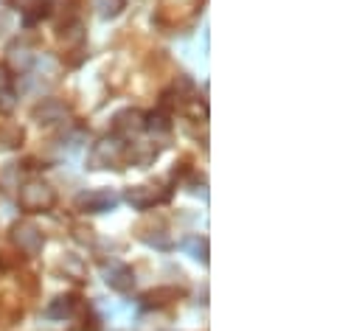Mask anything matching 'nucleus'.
I'll return each mask as SVG.
<instances>
[{
  "label": "nucleus",
  "mask_w": 362,
  "mask_h": 331,
  "mask_svg": "<svg viewBox=\"0 0 362 331\" xmlns=\"http://www.w3.org/2000/svg\"><path fill=\"white\" fill-rule=\"evenodd\" d=\"M140 126H143V124H140V115H138V112H132V110H129V112H121V115L115 118V129H118V132H124V135L138 132Z\"/></svg>",
  "instance_id": "nucleus-8"
},
{
  "label": "nucleus",
  "mask_w": 362,
  "mask_h": 331,
  "mask_svg": "<svg viewBox=\"0 0 362 331\" xmlns=\"http://www.w3.org/2000/svg\"><path fill=\"white\" fill-rule=\"evenodd\" d=\"M34 115L40 118V124H57V121H65L68 118V107L59 104V101H45Z\"/></svg>",
  "instance_id": "nucleus-6"
},
{
  "label": "nucleus",
  "mask_w": 362,
  "mask_h": 331,
  "mask_svg": "<svg viewBox=\"0 0 362 331\" xmlns=\"http://www.w3.org/2000/svg\"><path fill=\"white\" fill-rule=\"evenodd\" d=\"M149 129H160V132H168V124L163 121V115H149Z\"/></svg>",
  "instance_id": "nucleus-13"
},
{
  "label": "nucleus",
  "mask_w": 362,
  "mask_h": 331,
  "mask_svg": "<svg viewBox=\"0 0 362 331\" xmlns=\"http://www.w3.org/2000/svg\"><path fill=\"white\" fill-rule=\"evenodd\" d=\"M118 154H121V146L115 140H101L96 146V152H93V166H96V169H107L110 163L118 160Z\"/></svg>",
  "instance_id": "nucleus-4"
},
{
  "label": "nucleus",
  "mask_w": 362,
  "mask_h": 331,
  "mask_svg": "<svg viewBox=\"0 0 362 331\" xmlns=\"http://www.w3.org/2000/svg\"><path fill=\"white\" fill-rule=\"evenodd\" d=\"M59 300H62V303L51 306V314H54V317H59V314H68V311H71V300H68V297H59Z\"/></svg>",
  "instance_id": "nucleus-14"
},
{
  "label": "nucleus",
  "mask_w": 362,
  "mask_h": 331,
  "mask_svg": "<svg viewBox=\"0 0 362 331\" xmlns=\"http://www.w3.org/2000/svg\"><path fill=\"white\" fill-rule=\"evenodd\" d=\"M186 247H189V250L194 253V258H200V261H205V242H197V239H194V242H189Z\"/></svg>",
  "instance_id": "nucleus-12"
},
{
  "label": "nucleus",
  "mask_w": 362,
  "mask_h": 331,
  "mask_svg": "<svg viewBox=\"0 0 362 331\" xmlns=\"http://www.w3.org/2000/svg\"><path fill=\"white\" fill-rule=\"evenodd\" d=\"M15 29V15L12 12H0V40Z\"/></svg>",
  "instance_id": "nucleus-11"
},
{
  "label": "nucleus",
  "mask_w": 362,
  "mask_h": 331,
  "mask_svg": "<svg viewBox=\"0 0 362 331\" xmlns=\"http://www.w3.org/2000/svg\"><path fill=\"white\" fill-rule=\"evenodd\" d=\"M104 281H107L113 289H118V292H129V289H132V284H135L132 270H129V267H124V264H110V267L104 270Z\"/></svg>",
  "instance_id": "nucleus-3"
},
{
  "label": "nucleus",
  "mask_w": 362,
  "mask_h": 331,
  "mask_svg": "<svg viewBox=\"0 0 362 331\" xmlns=\"http://www.w3.org/2000/svg\"><path fill=\"white\" fill-rule=\"evenodd\" d=\"M9 62H12V68L17 71V68H29V65H31V57H29V51H12Z\"/></svg>",
  "instance_id": "nucleus-10"
},
{
  "label": "nucleus",
  "mask_w": 362,
  "mask_h": 331,
  "mask_svg": "<svg viewBox=\"0 0 362 331\" xmlns=\"http://www.w3.org/2000/svg\"><path fill=\"white\" fill-rule=\"evenodd\" d=\"M20 203L23 208L29 211H45L54 205V189L45 186V183H29L23 191H20Z\"/></svg>",
  "instance_id": "nucleus-1"
},
{
  "label": "nucleus",
  "mask_w": 362,
  "mask_h": 331,
  "mask_svg": "<svg viewBox=\"0 0 362 331\" xmlns=\"http://www.w3.org/2000/svg\"><path fill=\"white\" fill-rule=\"evenodd\" d=\"M93 9H96L101 17H115V15L124 9V0H93Z\"/></svg>",
  "instance_id": "nucleus-9"
},
{
  "label": "nucleus",
  "mask_w": 362,
  "mask_h": 331,
  "mask_svg": "<svg viewBox=\"0 0 362 331\" xmlns=\"http://www.w3.org/2000/svg\"><path fill=\"white\" fill-rule=\"evenodd\" d=\"M79 205H82V208H87V211H93V214H101V211H110V208L115 205V194H110V191L85 194V197L79 200Z\"/></svg>",
  "instance_id": "nucleus-5"
},
{
  "label": "nucleus",
  "mask_w": 362,
  "mask_h": 331,
  "mask_svg": "<svg viewBox=\"0 0 362 331\" xmlns=\"http://www.w3.org/2000/svg\"><path fill=\"white\" fill-rule=\"evenodd\" d=\"M126 200H129L135 208H146V205H152V203L157 200V194H154L149 186H138V189H129V191H126Z\"/></svg>",
  "instance_id": "nucleus-7"
},
{
  "label": "nucleus",
  "mask_w": 362,
  "mask_h": 331,
  "mask_svg": "<svg viewBox=\"0 0 362 331\" xmlns=\"http://www.w3.org/2000/svg\"><path fill=\"white\" fill-rule=\"evenodd\" d=\"M15 244L23 250V253H29V256H37L40 250H43V233L34 228V225H17L15 228Z\"/></svg>",
  "instance_id": "nucleus-2"
}]
</instances>
